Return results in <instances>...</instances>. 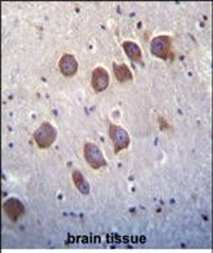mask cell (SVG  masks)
<instances>
[{"label":"cell","instance_id":"6","mask_svg":"<svg viewBox=\"0 0 213 253\" xmlns=\"http://www.w3.org/2000/svg\"><path fill=\"white\" fill-rule=\"evenodd\" d=\"M91 86L95 92H103L109 86V74L104 67L99 66L94 69L91 77Z\"/></svg>","mask_w":213,"mask_h":253},{"label":"cell","instance_id":"11","mask_svg":"<svg viewBox=\"0 0 213 253\" xmlns=\"http://www.w3.org/2000/svg\"><path fill=\"white\" fill-rule=\"evenodd\" d=\"M158 124H159V129L161 130L170 129V124L169 122L165 119V116H158Z\"/></svg>","mask_w":213,"mask_h":253},{"label":"cell","instance_id":"1","mask_svg":"<svg viewBox=\"0 0 213 253\" xmlns=\"http://www.w3.org/2000/svg\"><path fill=\"white\" fill-rule=\"evenodd\" d=\"M150 51L155 58L162 61H174V50H173V39L170 36H157L151 40L150 42Z\"/></svg>","mask_w":213,"mask_h":253},{"label":"cell","instance_id":"2","mask_svg":"<svg viewBox=\"0 0 213 253\" xmlns=\"http://www.w3.org/2000/svg\"><path fill=\"white\" fill-rule=\"evenodd\" d=\"M57 136H58L57 128L47 122H43L36 129L35 133H33V138H35L36 144H37L39 149H47V148H50L55 142V140H57Z\"/></svg>","mask_w":213,"mask_h":253},{"label":"cell","instance_id":"5","mask_svg":"<svg viewBox=\"0 0 213 253\" xmlns=\"http://www.w3.org/2000/svg\"><path fill=\"white\" fill-rule=\"evenodd\" d=\"M3 211L12 223H17L25 213V206L19 198H8L3 202Z\"/></svg>","mask_w":213,"mask_h":253},{"label":"cell","instance_id":"8","mask_svg":"<svg viewBox=\"0 0 213 253\" xmlns=\"http://www.w3.org/2000/svg\"><path fill=\"white\" fill-rule=\"evenodd\" d=\"M122 49L125 51L126 57L134 63H142L143 62V57H142V50L141 47L138 46L137 42L134 41H124L121 43Z\"/></svg>","mask_w":213,"mask_h":253},{"label":"cell","instance_id":"3","mask_svg":"<svg viewBox=\"0 0 213 253\" xmlns=\"http://www.w3.org/2000/svg\"><path fill=\"white\" fill-rule=\"evenodd\" d=\"M83 156H84V160H86L87 164H88L92 169L98 170L108 166V162H106V160L104 158V154H103L102 149H100L96 144H94V142H86V144H84Z\"/></svg>","mask_w":213,"mask_h":253},{"label":"cell","instance_id":"7","mask_svg":"<svg viewBox=\"0 0 213 253\" xmlns=\"http://www.w3.org/2000/svg\"><path fill=\"white\" fill-rule=\"evenodd\" d=\"M58 67L59 71H61V74H62L63 77L71 78V77H74V75L78 73L79 63L74 55L70 54V53H65V54L61 57V59H59Z\"/></svg>","mask_w":213,"mask_h":253},{"label":"cell","instance_id":"10","mask_svg":"<svg viewBox=\"0 0 213 253\" xmlns=\"http://www.w3.org/2000/svg\"><path fill=\"white\" fill-rule=\"evenodd\" d=\"M112 69H113L114 78L117 79V82L126 83L130 82L133 79V73H132V70H130L128 65H125V63L114 62L112 65Z\"/></svg>","mask_w":213,"mask_h":253},{"label":"cell","instance_id":"9","mask_svg":"<svg viewBox=\"0 0 213 253\" xmlns=\"http://www.w3.org/2000/svg\"><path fill=\"white\" fill-rule=\"evenodd\" d=\"M71 178H72V183L74 186L78 189V191L83 195H88L91 193V186L90 182L87 179L80 170L75 169L72 170V173H71Z\"/></svg>","mask_w":213,"mask_h":253},{"label":"cell","instance_id":"4","mask_svg":"<svg viewBox=\"0 0 213 253\" xmlns=\"http://www.w3.org/2000/svg\"><path fill=\"white\" fill-rule=\"evenodd\" d=\"M109 137L113 142V152L114 154L120 153L122 150L129 148L130 145V136L128 130H125L122 126H116V124H109Z\"/></svg>","mask_w":213,"mask_h":253}]
</instances>
